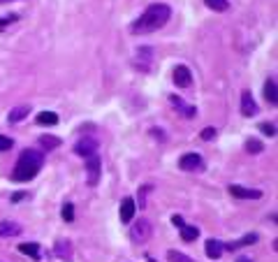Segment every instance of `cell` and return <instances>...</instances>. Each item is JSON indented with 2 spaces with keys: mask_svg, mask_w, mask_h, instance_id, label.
Masks as SVG:
<instances>
[{
  "mask_svg": "<svg viewBox=\"0 0 278 262\" xmlns=\"http://www.w3.org/2000/svg\"><path fill=\"white\" fill-rule=\"evenodd\" d=\"M169 16H172V9L167 7V5H162V2L149 5V7H146V12H144V14L139 16L135 23H132V33L144 35V33L158 31V28H162V26L169 21Z\"/></svg>",
  "mask_w": 278,
  "mask_h": 262,
  "instance_id": "cell-1",
  "label": "cell"
},
{
  "mask_svg": "<svg viewBox=\"0 0 278 262\" xmlns=\"http://www.w3.org/2000/svg\"><path fill=\"white\" fill-rule=\"evenodd\" d=\"M42 165H44L42 153L28 149V151H23V153L19 155V160H16V165H14V172H12V179L19 181V184H26V181L38 177V172L42 170Z\"/></svg>",
  "mask_w": 278,
  "mask_h": 262,
  "instance_id": "cell-2",
  "label": "cell"
},
{
  "mask_svg": "<svg viewBox=\"0 0 278 262\" xmlns=\"http://www.w3.org/2000/svg\"><path fill=\"white\" fill-rule=\"evenodd\" d=\"M151 232H153V227H151V223L146 221V218H142L139 223L132 225V230H130V237L135 241H139V244H144V241H149Z\"/></svg>",
  "mask_w": 278,
  "mask_h": 262,
  "instance_id": "cell-3",
  "label": "cell"
},
{
  "mask_svg": "<svg viewBox=\"0 0 278 262\" xmlns=\"http://www.w3.org/2000/svg\"><path fill=\"white\" fill-rule=\"evenodd\" d=\"M230 195L239 197V200H260L262 193L255 188H243V186H230Z\"/></svg>",
  "mask_w": 278,
  "mask_h": 262,
  "instance_id": "cell-4",
  "label": "cell"
},
{
  "mask_svg": "<svg viewBox=\"0 0 278 262\" xmlns=\"http://www.w3.org/2000/svg\"><path fill=\"white\" fill-rule=\"evenodd\" d=\"M174 84L179 88H188L193 84V75H190V70L186 65H176L174 68Z\"/></svg>",
  "mask_w": 278,
  "mask_h": 262,
  "instance_id": "cell-5",
  "label": "cell"
},
{
  "mask_svg": "<svg viewBox=\"0 0 278 262\" xmlns=\"http://www.w3.org/2000/svg\"><path fill=\"white\" fill-rule=\"evenodd\" d=\"M100 158H98V153L95 155H90L88 158V162H86V172H88V186H98V181H100Z\"/></svg>",
  "mask_w": 278,
  "mask_h": 262,
  "instance_id": "cell-6",
  "label": "cell"
},
{
  "mask_svg": "<svg viewBox=\"0 0 278 262\" xmlns=\"http://www.w3.org/2000/svg\"><path fill=\"white\" fill-rule=\"evenodd\" d=\"M95 151H98V142H95V139H81V142H77L75 144V153L83 155V158L95 155Z\"/></svg>",
  "mask_w": 278,
  "mask_h": 262,
  "instance_id": "cell-7",
  "label": "cell"
},
{
  "mask_svg": "<svg viewBox=\"0 0 278 262\" xmlns=\"http://www.w3.org/2000/svg\"><path fill=\"white\" fill-rule=\"evenodd\" d=\"M179 167L181 170H186V172H195V170L202 167V158H199L197 153H186L179 160Z\"/></svg>",
  "mask_w": 278,
  "mask_h": 262,
  "instance_id": "cell-8",
  "label": "cell"
},
{
  "mask_svg": "<svg viewBox=\"0 0 278 262\" xmlns=\"http://www.w3.org/2000/svg\"><path fill=\"white\" fill-rule=\"evenodd\" d=\"M135 211H137V204L132 197H125L120 202V223H130L135 218Z\"/></svg>",
  "mask_w": 278,
  "mask_h": 262,
  "instance_id": "cell-9",
  "label": "cell"
},
{
  "mask_svg": "<svg viewBox=\"0 0 278 262\" xmlns=\"http://www.w3.org/2000/svg\"><path fill=\"white\" fill-rule=\"evenodd\" d=\"M241 114L243 116H255L257 114V105H255V100H253L250 91L241 93Z\"/></svg>",
  "mask_w": 278,
  "mask_h": 262,
  "instance_id": "cell-10",
  "label": "cell"
},
{
  "mask_svg": "<svg viewBox=\"0 0 278 262\" xmlns=\"http://www.w3.org/2000/svg\"><path fill=\"white\" fill-rule=\"evenodd\" d=\"M56 255H58L60 260H72V246H70L68 239H60L56 241Z\"/></svg>",
  "mask_w": 278,
  "mask_h": 262,
  "instance_id": "cell-11",
  "label": "cell"
},
{
  "mask_svg": "<svg viewBox=\"0 0 278 262\" xmlns=\"http://www.w3.org/2000/svg\"><path fill=\"white\" fill-rule=\"evenodd\" d=\"M223 251H225V248H223V244H220L218 239H209V241H206V255H209L211 260H218L220 255H223Z\"/></svg>",
  "mask_w": 278,
  "mask_h": 262,
  "instance_id": "cell-12",
  "label": "cell"
},
{
  "mask_svg": "<svg viewBox=\"0 0 278 262\" xmlns=\"http://www.w3.org/2000/svg\"><path fill=\"white\" fill-rule=\"evenodd\" d=\"M264 98L269 105H276L278 102V95H276V79H267V84H264Z\"/></svg>",
  "mask_w": 278,
  "mask_h": 262,
  "instance_id": "cell-13",
  "label": "cell"
},
{
  "mask_svg": "<svg viewBox=\"0 0 278 262\" xmlns=\"http://www.w3.org/2000/svg\"><path fill=\"white\" fill-rule=\"evenodd\" d=\"M19 232H21V225L9 223V221H5V223H0V237H16Z\"/></svg>",
  "mask_w": 278,
  "mask_h": 262,
  "instance_id": "cell-14",
  "label": "cell"
},
{
  "mask_svg": "<svg viewBox=\"0 0 278 262\" xmlns=\"http://www.w3.org/2000/svg\"><path fill=\"white\" fill-rule=\"evenodd\" d=\"M257 241V234H246L243 239H239V241H232V244H227V246H223V248H227V251H237V248H241V246H248V244H255Z\"/></svg>",
  "mask_w": 278,
  "mask_h": 262,
  "instance_id": "cell-15",
  "label": "cell"
},
{
  "mask_svg": "<svg viewBox=\"0 0 278 262\" xmlns=\"http://www.w3.org/2000/svg\"><path fill=\"white\" fill-rule=\"evenodd\" d=\"M199 237V230H197L195 225H183L181 227V239L183 241H195Z\"/></svg>",
  "mask_w": 278,
  "mask_h": 262,
  "instance_id": "cell-16",
  "label": "cell"
},
{
  "mask_svg": "<svg viewBox=\"0 0 278 262\" xmlns=\"http://www.w3.org/2000/svg\"><path fill=\"white\" fill-rule=\"evenodd\" d=\"M19 251L23 255H30L33 260H40V246L38 244H19Z\"/></svg>",
  "mask_w": 278,
  "mask_h": 262,
  "instance_id": "cell-17",
  "label": "cell"
},
{
  "mask_svg": "<svg viewBox=\"0 0 278 262\" xmlns=\"http://www.w3.org/2000/svg\"><path fill=\"white\" fill-rule=\"evenodd\" d=\"M38 123L40 125H56L58 123V116L53 114V112H42V114H38Z\"/></svg>",
  "mask_w": 278,
  "mask_h": 262,
  "instance_id": "cell-18",
  "label": "cell"
},
{
  "mask_svg": "<svg viewBox=\"0 0 278 262\" xmlns=\"http://www.w3.org/2000/svg\"><path fill=\"white\" fill-rule=\"evenodd\" d=\"M28 112H30L28 107H16V109H12V112H9V123H19V121H23V118L28 116Z\"/></svg>",
  "mask_w": 278,
  "mask_h": 262,
  "instance_id": "cell-19",
  "label": "cell"
},
{
  "mask_svg": "<svg viewBox=\"0 0 278 262\" xmlns=\"http://www.w3.org/2000/svg\"><path fill=\"white\" fill-rule=\"evenodd\" d=\"M40 144H42L46 151H51V149H58L60 147V139L58 137H51V135H42V137H40Z\"/></svg>",
  "mask_w": 278,
  "mask_h": 262,
  "instance_id": "cell-20",
  "label": "cell"
},
{
  "mask_svg": "<svg viewBox=\"0 0 278 262\" xmlns=\"http://www.w3.org/2000/svg\"><path fill=\"white\" fill-rule=\"evenodd\" d=\"M169 100H172V105H176V107L183 109V116H188V118H193V116L197 114V109H195V107H186V105L181 102V98H174V95H172Z\"/></svg>",
  "mask_w": 278,
  "mask_h": 262,
  "instance_id": "cell-21",
  "label": "cell"
},
{
  "mask_svg": "<svg viewBox=\"0 0 278 262\" xmlns=\"http://www.w3.org/2000/svg\"><path fill=\"white\" fill-rule=\"evenodd\" d=\"M206 7L213 9V12H225L230 7V2L227 0H206Z\"/></svg>",
  "mask_w": 278,
  "mask_h": 262,
  "instance_id": "cell-22",
  "label": "cell"
},
{
  "mask_svg": "<svg viewBox=\"0 0 278 262\" xmlns=\"http://www.w3.org/2000/svg\"><path fill=\"white\" fill-rule=\"evenodd\" d=\"M167 258H169V262H195L193 258L179 253V251H169V253H167Z\"/></svg>",
  "mask_w": 278,
  "mask_h": 262,
  "instance_id": "cell-23",
  "label": "cell"
},
{
  "mask_svg": "<svg viewBox=\"0 0 278 262\" xmlns=\"http://www.w3.org/2000/svg\"><path fill=\"white\" fill-rule=\"evenodd\" d=\"M246 151H248V153H260V151H262V144H260L257 139H248V142H246Z\"/></svg>",
  "mask_w": 278,
  "mask_h": 262,
  "instance_id": "cell-24",
  "label": "cell"
},
{
  "mask_svg": "<svg viewBox=\"0 0 278 262\" xmlns=\"http://www.w3.org/2000/svg\"><path fill=\"white\" fill-rule=\"evenodd\" d=\"M63 218H65V223H72V221H75V207H72V204H65V207H63Z\"/></svg>",
  "mask_w": 278,
  "mask_h": 262,
  "instance_id": "cell-25",
  "label": "cell"
},
{
  "mask_svg": "<svg viewBox=\"0 0 278 262\" xmlns=\"http://www.w3.org/2000/svg\"><path fill=\"white\" fill-rule=\"evenodd\" d=\"M12 147H14V142L9 137H5V135H0V153H2V151H9Z\"/></svg>",
  "mask_w": 278,
  "mask_h": 262,
  "instance_id": "cell-26",
  "label": "cell"
},
{
  "mask_svg": "<svg viewBox=\"0 0 278 262\" xmlns=\"http://www.w3.org/2000/svg\"><path fill=\"white\" fill-rule=\"evenodd\" d=\"M260 130H262L264 135L274 137V135H276V125H274V123H262V125H260Z\"/></svg>",
  "mask_w": 278,
  "mask_h": 262,
  "instance_id": "cell-27",
  "label": "cell"
},
{
  "mask_svg": "<svg viewBox=\"0 0 278 262\" xmlns=\"http://www.w3.org/2000/svg\"><path fill=\"white\" fill-rule=\"evenodd\" d=\"M199 137H202L204 142H209V139H213V137H216V128H204Z\"/></svg>",
  "mask_w": 278,
  "mask_h": 262,
  "instance_id": "cell-28",
  "label": "cell"
},
{
  "mask_svg": "<svg viewBox=\"0 0 278 262\" xmlns=\"http://www.w3.org/2000/svg\"><path fill=\"white\" fill-rule=\"evenodd\" d=\"M149 190H151V186H144V190L139 193V207H146V202L144 200H146V193H149Z\"/></svg>",
  "mask_w": 278,
  "mask_h": 262,
  "instance_id": "cell-29",
  "label": "cell"
},
{
  "mask_svg": "<svg viewBox=\"0 0 278 262\" xmlns=\"http://www.w3.org/2000/svg\"><path fill=\"white\" fill-rule=\"evenodd\" d=\"M16 19H19V16H2V19H0V28H5V26H7V23H12V21H16Z\"/></svg>",
  "mask_w": 278,
  "mask_h": 262,
  "instance_id": "cell-30",
  "label": "cell"
},
{
  "mask_svg": "<svg viewBox=\"0 0 278 262\" xmlns=\"http://www.w3.org/2000/svg\"><path fill=\"white\" fill-rule=\"evenodd\" d=\"M172 223L176 225L179 230H181V227H183V225H186V223H183V218H181V216H172Z\"/></svg>",
  "mask_w": 278,
  "mask_h": 262,
  "instance_id": "cell-31",
  "label": "cell"
},
{
  "mask_svg": "<svg viewBox=\"0 0 278 262\" xmlns=\"http://www.w3.org/2000/svg\"><path fill=\"white\" fill-rule=\"evenodd\" d=\"M237 262H253V260H250V258H239Z\"/></svg>",
  "mask_w": 278,
  "mask_h": 262,
  "instance_id": "cell-32",
  "label": "cell"
},
{
  "mask_svg": "<svg viewBox=\"0 0 278 262\" xmlns=\"http://www.w3.org/2000/svg\"><path fill=\"white\" fill-rule=\"evenodd\" d=\"M146 260H149V262H156V260H151V258H146Z\"/></svg>",
  "mask_w": 278,
  "mask_h": 262,
  "instance_id": "cell-33",
  "label": "cell"
}]
</instances>
